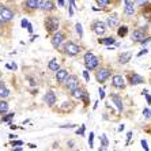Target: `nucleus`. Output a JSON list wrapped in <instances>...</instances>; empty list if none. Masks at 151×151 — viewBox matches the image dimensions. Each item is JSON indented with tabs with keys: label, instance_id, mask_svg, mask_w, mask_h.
I'll return each mask as SVG.
<instances>
[{
	"label": "nucleus",
	"instance_id": "nucleus-16",
	"mask_svg": "<svg viewBox=\"0 0 151 151\" xmlns=\"http://www.w3.org/2000/svg\"><path fill=\"white\" fill-rule=\"evenodd\" d=\"M143 82H144V78H143V76H140V75H138V74L129 75V83H131L132 86L140 84V83H143Z\"/></svg>",
	"mask_w": 151,
	"mask_h": 151
},
{
	"label": "nucleus",
	"instance_id": "nucleus-29",
	"mask_svg": "<svg viewBox=\"0 0 151 151\" xmlns=\"http://www.w3.org/2000/svg\"><path fill=\"white\" fill-rule=\"evenodd\" d=\"M101 140H102V144H104V147L106 148V147L109 146V142H108V139H106V135H101Z\"/></svg>",
	"mask_w": 151,
	"mask_h": 151
},
{
	"label": "nucleus",
	"instance_id": "nucleus-5",
	"mask_svg": "<svg viewBox=\"0 0 151 151\" xmlns=\"http://www.w3.org/2000/svg\"><path fill=\"white\" fill-rule=\"evenodd\" d=\"M110 75H112V72L109 68H101L95 72V79L98 80V83H105L110 78Z\"/></svg>",
	"mask_w": 151,
	"mask_h": 151
},
{
	"label": "nucleus",
	"instance_id": "nucleus-50",
	"mask_svg": "<svg viewBox=\"0 0 151 151\" xmlns=\"http://www.w3.org/2000/svg\"><path fill=\"white\" fill-rule=\"evenodd\" d=\"M0 78H2V71H0Z\"/></svg>",
	"mask_w": 151,
	"mask_h": 151
},
{
	"label": "nucleus",
	"instance_id": "nucleus-10",
	"mask_svg": "<svg viewBox=\"0 0 151 151\" xmlns=\"http://www.w3.org/2000/svg\"><path fill=\"white\" fill-rule=\"evenodd\" d=\"M147 36H146V33L143 30H140V29H138V30H135L133 33H132V41L133 42H142L143 39H144Z\"/></svg>",
	"mask_w": 151,
	"mask_h": 151
},
{
	"label": "nucleus",
	"instance_id": "nucleus-44",
	"mask_svg": "<svg viewBox=\"0 0 151 151\" xmlns=\"http://www.w3.org/2000/svg\"><path fill=\"white\" fill-rule=\"evenodd\" d=\"M146 95V99H147V102L148 104H151V95H148V94H144Z\"/></svg>",
	"mask_w": 151,
	"mask_h": 151
},
{
	"label": "nucleus",
	"instance_id": "nucleus-47",
	"mask_svg": "<svg viewBox=\"0 0 151 151\" xmlns=\"http://www.w3.org/2000/svg\"><path fill=\"white\" fill-rule=\"evenodd\" d=\"M37 146L36 144H33V143H30V144H29V148H36Z\"/></svg>",
	"mask_w": 151,
	"mask_h": 151
},
{
	"label": "nucleus",
	"instance_id": "nucleus-38",
	"mask_svg": "<svg viewBox=\"0 0 151 151\" xmlns=\"http://www.w3.org/2000/svg\"><path fill=\"white\" fill-rule=\"evenodd\" d=\"M142 147L144 148L146 151H148V150H150V148H148V146H147V142H146V140H142Z\"/></svg>",
	"mask_w": 151,
	"mask_h": 151
},
{
	"label": "nucleus",
	"instance_id": "nucleus-14",
	"mask_svg": "<svg viewBox=\"0 0 151 151\" xmlns=\"http://www.w3.org/2000/svg\"><path fill=\"white\" fill-rule=\"evenodd\" d=\"M110 98H112V101L114 102V105L117 106L118 112H123L124 105H123V99H121L120 95H117V94H112V95H110Z\"/></svg>",
	"mask_w": 151,
	"mask_h": 151
},
{
	"label": "nucleus",
	"instance_id": "nucleus-37",
	"mask_svg": "<svg viewBox=\"0 0 151 151\" xmlns=\"http://www.w3.org/2000/svg\"><path fill=\"white\" fill-rule=\"evenodd\" d=\"M75 124H67V125H60V128H75Z\"/></svg>",
	"mask_w": 151,
	"mask_h": 151
},
{
	"label": "nucleus",
	"instance_id": "nucleus-46",
	"mask_svg": "<svg viewBox=\"0 0 151 151\" xmlns=\"http://www.w3.org/2000/svg\"><path fill=\"white\" fill-rule=\"evenodd\" d=\"M127 138H128V140L132 138V132H128V133H127Z\"/></svg>",
	"mask_w": 151,
	"mask_h": 151
},
{
	"label": "nucleus",
	"instance_id": "nucleus-23",
	"mask_svg": "<svg viewBox=\"0 0 151 151\" xmlns=\"http://www.w3.org/2000/svg\"><path fill=\"white\" fill-rule=\"evenodd\" d=\"M99 44H104V45H108V46H110V45H113V44H114V38H113V37L102 38V39H99Z\"/></svg>",
	"mask_w": 151,
	"mask_h": 151
},
{
	"label": "nucleus",
	"instance_id": "nucleus-20",
	"mask_svg": "<svg viewBox=\"0 0 151 151\" xmlns=\"http://www.w3.org/2000/svg\"><path fill=\"white\" fill-rule=\"evenodd\" d=\"M83 93H84V90H83V89H80V87H76V89H74L72 91H71L72 97H74V98H76V99H82Z\"/></svg>",
	"mask_w": 151,
	"mask_h": 151
},
{
	"label": "nucleus",
	"instance_id": "nucleus-39",
	"mask_svg": "<svg viewBox=\"0 0 151 151\" xmlns=\"http://www.w3.org/2000/svg\"><path fill=\"white\" fill-rule=\"evenodd\" d=\"M21 25H22V27H27V25H29V21H27V19H22Z\"/></svg>",
	"mask_w": 151,
	"mask_h": 151
},
{
	"label": "nucleus",
	"instance_id": "nucleus-7",
	"mask_svg": "<svg viewBox=\"0 0 151 151\" xmlns=\"http://www.w3.org/2000/svg\"><path fill=\"white\" fill-rule=\"evenodd\" d=\"M63 41H64V33H61V31H54V34L52 37V45L54 48H59Z\"/></svg>",
	"mask_w": 151,
	"mask_h": 151
},
{
	"label": "nucleus",
	"instance_id": "nucleus-22",
	"mask_svg": "<svg viewBox=\"0 0 151 151\" xmlns=\"http://www.w3.org/2000/svg\"><path fill=\"white\" fill-rule=\"evenodd\" d=\"M8 112V102L0 101V114H6Z\"/></svg>",
	"mask_w": 151,
	"mask_h": 151
},
{
	"label": "nucleus",
	"instance_id": "nucleus-49",
	"mask_svg": "<svg viewBox=\"0 0 151 151\" xmlns=\"http://www.w3.org/2000/svg\"><path fill=\"white\" fill-rule=\"evenodd\" d=\"M2 86H4V83H3L2 80H0V87H2Z\"/></svg>",
	"mask_w": 151,
	"mask_h": 151
},
{
	"label": "nucleus",
	"instance_id": "nucleus-4",
	"mask_svg": "<svg viewBox=\"0 0 151 151\" xmlns=\"http://www.w3.org/2000/svg\"><path fill=\"white\" fill-rule=\"evenodd\" d=\"M64 86H66V89L69 90V91H72L74 89H76V87H79V79L76 75H68L66 78V80H64Z\"/></svg>",
	"mask_w": 151,
	"mask_h": 151
},
{
	"label": "nucleus",
	"instance_id": "nucleus-24",
	"mask_svg": "<svg viewBox=\"0 0 151 151\" xmlns=\"http://www.w3.org/2000/svg\"><path fill=\"white\" fill-rule=\"evenodd\" d=\"M10 95V90L8 89H6L4 86L0 87V98H6V97H8Z\"/></svg>",
	"mask_w": 151,
	"mask_h": 151
},
{
	"label": "nucleus",
	"instance_id": "nucleus-12",
	"mask_svg": "<svg viewBox=\"0 0 151 151\" xmlns=\"http://www.w3.org/2000/svg\"><path fill=\"white\" fill-rule=\"evenodd\" d=\"M44 101L46 102V105H48V106H53L54 104H56V94H54L52 90H49V91L45 94Z\"/></svg>",
	"mask_w": 151,
	"mask_h": 151
},
{
	"label": "nucleus",
	"instance_id": "nucleus-19",
	"mask_svg": "<svg viewBox=\"0 0 151 151\" xmlns=\"http://www.w3.org/2000/svg\"><path fill=\"white\" fill-rule=\"evenodd\" d=\"M26 8L29 10H37L39 6V0H26Z\"/></svg>",
	"mask_w": 151,
	"mask_h": 151
},
{
	"label": "nucleus",
	"instance_id": "nucleus-21",
	"mask_svg": "<svg viewBox=\"0 0 151 151\" xmlns=\"http://www.w3.org/2000/svg\"><path fill=\"white\" fill-rule=\"evenodd\" d=\"M48 67H49L51 71H54V72H56V71L60 68V66H59V63L56 61V59H52V60L49 61V64H48Z\"/></svg>",
	"mask_w": 151,
	"mask_h": 151
},
{
	"label": "nucleus",
	"instance_id": "nucleus-41",
	"mask_svg": "<svg viewBox=\"0 0 151 151\" xmlns=\"http://www.w3.org/2000/svg\"><path fill=\"white\" fill-rule=\"evenodd\" d=\"M104 97H105V93H104V90H102V89H99V98L102 99Z\"/></svg>",
	"mask_w": 151,
	"mask_h": 151
},
{
	"label": "nucleus",
	"instance_id": "nucleus-32",
	"mask_svg": "<svg viewBox=\"0 0 151 151\" xmlns=\"http://www.w3.org/2000/svg\"><path fill=\"white\" fill-rule=\"evenodd\" d=\"M82 101L84 102L86 105L89 104V94H87V91H86V90H84V93H83V97H82Z\"/></svg>",
	"mask_w": 151,
	"mask_h": 151
},
{
	"label": "nucleus",
	"instance_id": "nucleus-2",
	"mask_svg": "<svg viewBox=\"0 0 151 151\" xmlns=\"http://www.w3.org/2000/svg\"><path fill=\"white\" fill-rule=\"evenodd\" d=\"M45 29L48 33H54L59 29V19L54 17H49L45 19Z\"/></svg>",
	"mask_w": 151,
	"mask_h": 151
},
{
	"label": "nucleus",
	"instance_id": "nucleus-8",
	"mask_svg": "<svg viewBox=\"0 0 151 151\" xmlns=\"http://www.w3.org/2000/svg\"><path fill=\"white\" fill-rule=\"evenodd\" d=\"M93 30L97 36H104L106 33V26H105V23H102V22H94Z\"/></svg>",
	"mask_w": 151,
	"mask_h": 151
},
{
	"label": "nucleus",
	"instance_id": "nucleus-13",
	"mask_svg": "<svg viewBox=\"0 0 151 151\" xmlns=\"http://www.w3.org/2000/svg\"><path fill=\"white\" fill-rule=\"evenodd\" d=\"M118 15L117 14H112V15H109L108 19H106V26L109 27H116L118 25Z\"/></svg>",
	"mask_w": 151,
	"mask_h": 151
},
{
	"label": "nucleus",
	"instance_id": "nucleus-28",
	"mask_svg": "<svg viewBox=\"0 0 151 151\" xmlns=\"http://www.w3.org/2000/svg\"><path fill=\"white\" fill-rule=\"evenodd\" d=\"M97 4L99 7H106L108 4H110V0H97Z\"/></svg>",
	"mask_w": 151,
	"mask_h": 151
},
{
	"label": "nucleus",
	"instance_id": "nucleus-27",
	"mask_svg": "<svg viewBox=\"0 0 151 151\" xmlns=\"http://www.w3.org/2000/svg\"><path fill=\"white\" fill-rule=\"evenodd\" d=\"M75 29H76V31H78L79 37H83V29H82V25H80V23H76V25H75Z\"/></svg>",
	"mask_w": 151,
	"mask_h": 151
},
{
	"label": "nucleus",
	"instance_id": "nucleus-33",
	"mask_svg": "<svg viewBox=\"0 0 151 151\" xmlns=\"http://www.w3.org/2000/svg\"><path fill=\"white\" fill-rule=\"evenodd\" d=\"M84 129H86V127H84V125H82L80 128H79V129L76 131V135H80V136H83V135H84Z\"/></svg>",
	"mask_w": 151,
	"mask_h": 151
},
{
	"label": "nucleus",
	"instance_id": "nucleus-1",
	"mask_svg": "<svg viewBox=\"0 0 151 151\" xmlns=\"http://www.w3.org/2000/svg\"><path fill=\"white\" fill-rule=\"evenodd\" d=\"M99 64V59L97 56H94L93 52H87L84 54V66L87 69H95Z\"/></svg>",
	"mask_w": 151,
	"mask_h": 151
},
{
	"label": "nucleus",
	"instance_id": "nucleus-15",
	"mask_svg": "<svg viewBox=\"0 0 151 151\" xmlns=\"http://www.w3.org/2000/svg\"><path fill=\"white\" fill-rule=\"evenodd\" d=\"M68 76V72H67V69H63V68H59L56 71V80L59 83H63L66 80V78Z\"/></svg>",
	"mask_w": 151,
	"mask_h": 151
},
{
	"label": "nucleus",
	"instance_id": "nucleus-31",
	"mask_svg": "<svg viewBox=\"0 0 151 151\" xmlns=\"http://www.w3.org/2000/svg\"><path fill=\"white\" fill-rule=\"evenodd\" d=\"M89 135H90V136H89V147L91 148V147L94 146V144H93V142H94V133H93V132H90Z\"/></svg>",
	"mask_w": 151,
	"mask_h": 151
},
{
	"label": "nucleus",
	"instance_id": "nucleus-42",
	"mask_svg": "<svg viewBox=\"0 0 151 151\" xmlns=\"http://www.w3.org/2000/svg\"><path fill=\"white\" fill-rule=\"evenodd\" d=\"M57 3H59L60 7H64V6H66V2H64V0H57Z\"/></svg>",
	"mask_w": 151,
	"mask_h": 151
},
{
	"label": "nucleus",
	"instance_id": "nucleus-11",
	"mask_svg": "<svg viewBox=\"0 0 151 151\" xmlns=\"http://www.w3.org/2000/svg\"><path fill=\"white\" fill-rule=\"evenodd\" d=\"M112 84L117 89H124L125 87V82H124V78L121 75H113L112 78Z\"/></svg>",
	"mask_w": 151,
	"mask_h": 151
},
{
	"label": "nucleus",
	"instance_id": "nucleus-43",
	"mask_svg": "<svg viewBox=\"0 0 151 151\" xmlns=\"http://www.w3.org/2000/svg\"><path fill=\"white\" fill-rule=\"evenodd\" d=\"M10 69L15 71V69H17V64H15V63H12V64H10Z\"/></svg>",
	"mask_w": 151,
	"mask_h": 151
},
{
	"label": "nucleus",
	"instance_id": "nucleus-48",
	"mask_svg": "<svg viewBox=\"0 0 151 151\" xmlns=\"http://www.w3.org/2000/svg\"><path fill=\"white\" fill-rule=\"evenodd\" d=\"M14 151H22V148L21 147H15V148H12Z\"/></svg>",
	"mask_w": 151,
	"mask_h": 151
},
{
	"label": "nucleus",
	"instance_id": "nucleus-18",
	"mask_svg": "<svg viewBox=\"0 0 151 151\" xmlns=\"http://www.w3.org/2000/svg\"><path fill=\"white\" fill-rule=\"evenodd\" d=\"M135 3H132V2H128L127 0V4H125V8H124V12L128 15V17H131V15H133V12H135Z\"/></svg>",
	"mask_w": 151,
	"mask_h": 151
},
{
	"label": "nucleus",
	"instance_id": "nucleus-40",
	"mask_svg": "<svg viewBox=\"0 0 151 151\" xmlns=\"http://www.w3.org/2000/svg\"><path fill=\"white\" fill-rule=\"evenodd\" d=\"M144 53H147V49H143V51H140L139 53H138V57H140V56H143Z\"/></svg>",
	"mask_w": 151,
	"mask_h": 151
},
{
	"label": "nucleus",
	"instance_id": "nucleus-34",
	"mask_svg": "<svg viewBox=\"0 0 151 151\" xmlns=\"http://www.w3.org/2000/svg\"><path fill=\"white\" fill-rule=\"evenodd\" d=\"M22 144H23L22 140H12L11 142V146H22Z\"/></svg>",
	"mask_w": 151,
	"mask_h": 151
},
{
	"label": "nucleus",
	"instance_id": "nucleus-36",
	"mask_svg": "<svg viewBox=\"0 0 151 151\" xmlns=\"http://www.w3.org/2000/svg\"><path fill=\"white\" fill-rule=\"evenodd\" d=\"M83 78L86 79V82H89V80H90V75H89V72H87V69L83 71Z\"/></svg>",
	"mask_w": 151,
	"mask_h": 151
},
{
	"label": "nucleus",
	"instance_id": "nucleus-26",
	"mask_svg": "<svg viewBox=\"0 0 151 151\" xmlns=\"http://www.w3.org/2000/svg\"><path fill=\"white\" fill-rule=\"evenodd\" d=\"M14 116H15V113H8L7 116H4V117L2 118V123H10L12 118H14Z\"/></svg>",
	"mask_w": 151,
	"mask_h": 151
},
{
	"label": "nucleus",
	"instance_id": "nucleus-45",
	"mask_svg": "<svg viewBox=\"0 0 151 151\" xmlns=\"http://www.w3.org/2000/svg\"><path fill=\"white\" fill-rule=\"evenodd\" d=\"M69 2V6L71 7H76V4H75V0H68Z\"/></svg>",
	"mask_w": 151,
	"mask_h": 151
},
{
	"label": "nucleus",
	"instance_id": "nucleus-3",
	"mask_svg": "<svg viewBox=\"0 0 151 151\" xmlns=\"http://www.w3.org/2000/svg\"><path fill=\"white\" fill-rule=\"evenodd\" d=\"M64 52L68 54V56H76V54L80 52V46L76 45L72 41H68L64 44Z\"/></svg>",
	"mask_w": 151,
	"mask_h": 151
},
{
	"label": "nucleus",
	"instance_id": "nucleus-30",
	"mask_svg": "<svg viewBox=\"0 0 151 151\" xmlns=\"http://www.w3.org/2000/svg\"><path fill=\"white\" fill-rule=\"evenodd\" d=\"M147 2H148V0H135L133 3L136 4V6H142V7H143V6L147 4Z\"/></svg>",
	"mask_w": 151,
	"mask_h": 151
},
{
	"label": "nucleus",
	"instance_id": "nucleus-9",
	"mask_svg": "<svg viewBox=\"0 0 151 151\" xmlns=\"http://www.w3.org/2000/svg\"><path fill=\"white\" fill-rule=\"evenodd\" d=\"M38 8H41L42 11H53L54 10V3L52 0H39Z\"/></svg>",
	"mask_w": 151,
	"mask_h": 151
},
{
	"label": "nucleus",
	"instance_id": "nucleus-35",
	"mask_svg": "<svg viewBox=\"0 0 151 151\" xmlns=\"http://www.w3.org/2000/svg\"><path fill=\"white\" fill-rule=\"evenodd\" d=\"M143 114H144V117L146 118H150V116H151V112H150V109H144V110H143Z\"/></svg>",
	"mask_w": 151,
	"mask_h": 151
},
{
	"label": "nucleus",
	"instance_id": "nucleus-17",
	"mask_svg": "<svg viewBox=\"0 0 151 151\" xmlns=\"http://www.w3.org/2000/svg\"><path fill=\"white\" fill-rule=\"evenodd\" d=\"M131 59H132L131 52H123L120 56H118V63H120V64H127Z\"/></svg>",
	"mask_w": 151,
	"mask_h": 151
},
{
	"label": "nucleus",
	"instance_id": "nucleus-6",
	"mask_svg": "<svg viewBox=\"0 0 151 151\" xmlns=\"http://www.w3.org/2000/svg\"><path fill=\"white\" fill-rule=\"evenodd\" d=\"M0 18H2V21L8 22V21H11L14 18V12L10 8L4 7V6H0Z\"/></svg>",
	"mask_w": 151,
	"mask_h": 151
},
{
	"label": "nucleus",
	"instance_id": "nucleus-25",
	"mask_svg": "<svg viewBox=\"0 0 151 151\" xmlns=\"http://www.w3.org/2000/svg\"><path fill=\"white\" fill-rule=\"evenodd\" d=\"M127 33H128V27H127V26H121L120 29L117 30V34L120 36V37H125Z\"/></svg>",
	"mask_w": 151,
	"mask_h": 151
}]
</instances>
